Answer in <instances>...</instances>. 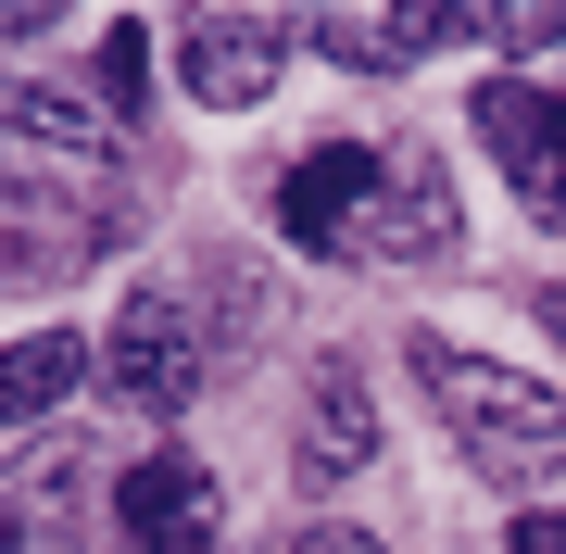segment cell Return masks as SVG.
<instances>
[{"label": "cell", "mask_w": 566, "mask_h": 554, "mask_svg": "<svg viewBox=\"0 0 566 554\" xmlns=\"http://www.w3.org/2000/svg\"><path fill=\"white\" fill-rule=\"evenodd\" d=\"M126 240V151L76 88L0 76V278H76Z\"/></svg>", "instance_id": "1"}, {"label": "cell", "mask_w": 566, "mask_h": 554, "mask_svg": "<svg viewBox=\"0 0 566 554\" xmlns=\"http://www.w3.org/2000/svg\"><path fill=\"white\" fill-rule=\"evenodd\" d=\"M416 390L441 404V429L479 479H554L566 467V404L528 366H491L465 341H416Z\"/></svg>", "instance_id": "2"}, {"label": "cell", "mask_w": 566, "mask_h": 554, "mask_svg": "<svg viewBox=\"0 0 566 554\" xmlns=\"http://www.w3.org/2000/svg\"><path fill=\"white\" fill-rule=\"evenodd\" d=\"M202 315L177 303V290H126V315L102 328V378L126 416H189V390H202Z\"/></svg>", "instance_id": "3"}, {"label": "cell", "mask_w": 566, "mask_h": 554, "mask_svg": "<svg viewBox=\"0 0 566 554\" xmlns=\"http://www.w3.org/2000/svg\"><path fill=\"white\" fill-rule=\"evenodd\" d=\"M378 165L390 151H365V139L303 151V165L277 177V240L290 252H365V227H378Z\"/></svg>", "instance_id": "4"}, {"label": "cell", "mask_w": 566, "mask_h": 554, "mask_svg": "<svg viewBox=\"0 0 566 554\" xmlns=\"http://www.w3.org/2000/svg\"><path fill=\"white\" fill-rule=\"evenodd\" d=\"M277 63H290V25H264V13H189L177 25V76L202 114H252L277 88Z\"/></svg>", "instance_id": "5"}, {"label": "cell", "mask_w": 566, "mask_h": 554, "mask_svg": "<svg viewBox=\"0 0 566 554\" xmlns=\"http://www.w3.org/2000/svg\"><path fill=\"white\" fill-rule=\"evenodd\" d=\"M114 530L139 542V554H202V542L227 530V504H214L202 453H139V467L114 479Z\"/></svg>", "instance_id": "6"}, {"label": "cell", "mask_w": 566, "mask_h": 554, "mask_svg": "<svg viewBox=\"0 0 566 554\" xmlns=\"http://www.w3.org/2000/svg\"><path fill=\"white\" fill-rule=\"evenodd\" d=\"M479 139L504 151V177H516L542 215H566V102H554V88L491 76V88H479Z\"/></svg>", "instance_id": "7"}, {"label": "cell", "mask_w": 566, "mask_h": 554, "mask_svg": "<svg viewBox=\"0 0 566 554\" xmlns=\"http://www.w3.org/2000/svg\"><path fill=\"white\" fill-rule=\"evenodd\" d=\"M453 252V177L428 151H390L378 165V227H365V265H441Z\"/></svg>", "instance_id": "8"}, {"label": "cell", "mask_w": 566, "mask_h": 554, "mask_svg": "<svg viewBox=\"0 0 566 554\" xmlns=\"http://www.w3.org/2000/svg\"><path fill=\"white\" fill-rule=\"evenodd\" d=\"M365 453H378V416H365V378L353 366H327L303 390V479H353Z\"/></svg>", "instance_id": "9"}, {"label": "cell", "mask_w": 566, "mask_h": 554, "mask_svg": "<svg viewBox=\"0 0 566 554\" xmlns=\"http://www.w3.org/2000/svg\"><path fill=\"white\" fill-rule=\"evenodd\" d=\"M76 378H88V341H76V328L0 341V429H25V416H51V404H63Z\"/></svg>", "instance_id": "10"}, {"label": "cell", "mask_w": 566, "mask_h": 554, "mask_svg": "<svg viewBox=\"0 0 566 554\" xmlns=\"http://www.w3.org/2000/svg\"><path fill=\"white\" fill-rule=\"evenodd\" d=\"M139 88H151V39H139V25H114V39H102V102L139 114Z\"/></svg>", "instance_id": "11"}, {"label": "cell", "mask_w": 566, "mask_h": 554, "mask_svg": "<svg viewBox=\"0 0 566 554\" xmlns=\"http://www.w3.org/2000/svg\"><path fill=\"white\" fill-rule=\"evenodd\" d=\"M504 542H516V554H566V504H528Z\"/></svg>", "instance_id": "12"}, {"label": "cell", "mask_w": 566, "mask_h": 554, "mask_svg": "<svg viewBox=\"0 0 566 554\" xmlns=\"http://www.w3.org/2000/svg\"><path fill=\"white\" fill-rule=\"evenodd\" d=\"M290 554H378V542H365V530H303Z\"/></svg>", "instance_id": "13"}, {"label": "cell", "mask_w": 566, "mask_h": 554, "mask_svg": "<svg viewBox=\"0 0 566 554\" xmlns=\"http://www.w3.org/2000/svg\"><path fill=\"white\" fill-rule=\"evenodd\" d=\"M0 554H39V542H25V530H13V492H0Z\"/></svg>", "instance_id": "14"}, {"label": "cell", "mask_w": 566, "mask_h": 554, "mask_svg": "<svg viewBox=\"0 0 566 554\" xmlns=\"http://www.w3.org/2000/svg\"><path fill=\"white\" fill-rule=\"evenodd\" d=\"M528 315H542V328H554V341H566V290H542V303H528Z\"/></svg>", "instance_id": "15"}]
</instances>
